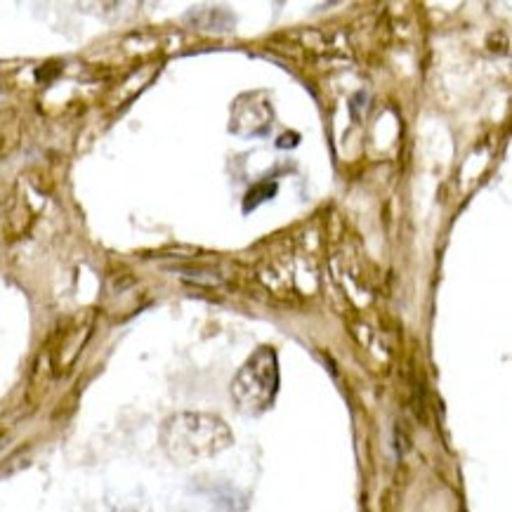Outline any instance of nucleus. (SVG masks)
<instances>
[{
    "mask_svg": "<svg viewBox=\"0 0 512 512\" xmlns=\"http://www.w3.org/2000/svg\"><path fill=\"white\" fill-rule=\"evenodd\" d=\"M279 392V359L272 347L255 350L232 380V399L246 416H260Z\"/></svg>",
    "mask_w": 512,
    "mask_h": 512,
    "instance_id": "nucleus-2",
    "label": "nucleus"
},
{
    "mask_svg": "<svg viewBox=\"0 0 512 512\" xmlns=\"http://www.w3.org/2000/svg\"><path fill=\"white\" fill-rule=\"evenodd\" d=\"M161 444L175 463L189 465L222 454L232 444V430L218 416L185 411L163 423Z\"/></svg>",
    "mask_w": 512,
    "mask_h": 512,
    "instance_id": "nucleus-1",
    "label": "nucleus"
},
{
    "mask_svg": "<svg viewBox=\"0 0 512 512\" xmlns=\"http://www.w3.org/2000/svg\"><path fill=\"white\" fill-rule=\"evenodd\" d=\"M111 512H149V505L142 503V501H128V498H123V503H116L111 505Z\"/></svg>",
    "mask_w": 512,
    "mask_h": 512,
    "instance_id": "nucleus-3",
    "label": "nucleus"
}]
</instances>
